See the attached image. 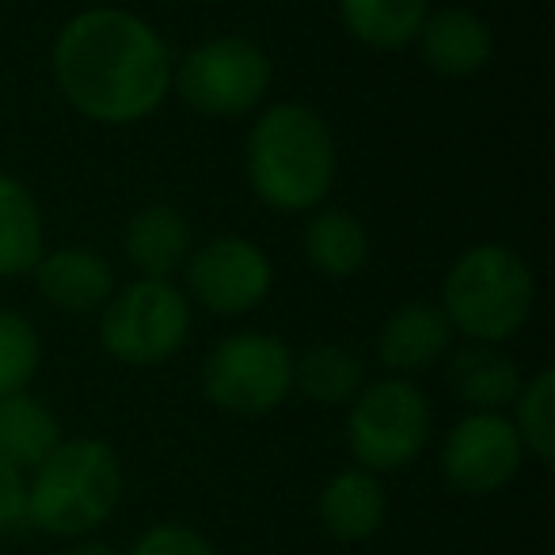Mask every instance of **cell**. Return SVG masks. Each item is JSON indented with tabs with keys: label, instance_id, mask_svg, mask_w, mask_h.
I'll return each mask as SVG.
<instances>
[{
	"label": "cell",
	"instance_id": "1",
	"mask_svg": "<svg viewBox=\"0 0 555 555\" xmlns=\"http://www.w3.org/2000/svg\"><path fill=\"white\" fill-rule=\"evenodd\" d=\"M54 73L65 100L103 126L153 115L171 85L160 35L122 9H92L69 20L54 42Z\"/></svg>",
	"mask_w": 555,
	"mask_h": 555
},
{
	"label": "cell",
	"instance_id": "2",
	"mask_svg": "<svg viewBox=\"0 0 555 555\" xmlns=\"http://www.w3.org/2000/svg\"><path fill=\"white\" fill-rule=\"evenodd\" d=\"M247 176L267 206L301 214L327 198L335 183V141L317 111L278 103L247 138Z\"/></svg>",
	"mask_w": 555,
	"mask_h": 555
},
{
	"label": "cell",
	"instance_id": "3",
	"mask_svg": "<svg viewBox=\"0 0 555 555\" xmlns=\"http://www.w3.org/2000/svg\"><path fill=\"white\" fill-rule=\"evenodd\" d=\"M122 499V464L100 438L62 441L27 483V525L80 540L100 529Z\"/></svg>",
	"mask_w": 555,
	"mask_h": 555
},
{
	"label": "cell",
	"instance_id": "4",
	"mask_svg": "<svg viewBox=\"0 0 555 555\" xmlns=\"http://www.w3.org/2000/svg\"><path fill=\"white\" fill-rule=\"evenodd\" d=\"M537 282L521 255L499 244H479L453 262L446 278V317L453 332L476 343H502L521 332L532 312Z\"/></svg>",
	"mask_w": 555,
	"mask_h": 555
},
{
	"label": "cell",
	"instance_id": "5",
	"mask_svg": "<svg viewBox=\"0 0 555 555\" xmlns=\"http://www.w3.org/2000/svg\"><path fill=\"white\" fill-rule=\"evenodd\" d=\"M350 453L365 472H400L430 441V403L411 380H380L354 396L347 423Z\"/></svg>",
	"mask_w": 555,
	"mask_h": 555
},
{
	"label": "cell",
	"instance_id": "6",
	"mask_svg": "<svg viewBox=\"0 0 555 555\" xmlns=\"http://www.w3.org/2000/svg\"><path fill=\"white\" fill-rule=\"evenodd\" d=\"M202 388L229 415H267L294 388V354L274 335H229L209 350Z\"/></svg>",
	"mask_w": 555,
	"mask_h": 555
},
{
	"label": "cell",
	"instance_id": "7",
	"mask_svg": "<svg viewBox=\"0 0 555 555\" xmlns=\"http://www.w3.org/2000/svg\"><path fill=\"white\" fill-rule=\"evenodd\" d=\"M191 305L171 282L141 278L103 305V347L126 365H160L183 347Z\"/></svg>",
	"mask_w": 555,
	"mask_h": 555
},
{
	"label": "cell",
	"instance_id": "8",
	"mask_svg": "<svg viewBox=\"0 0 555 555\" xmlns=\"http://www.w3.org/2000/svg\"><path fill=\"white\" fill-rule=\"evenodd\" d=\"M176 88L194 111L232 118L251 111L270 88V62L247 39H214L183 57Z\"/></svg>",
	"mask_w": 555,
	"mask_h": 555
},
{
	"label": "cell",
	"instance_id": "9",
	"mask_svg": "<svg viewBox=\"0 0 555 555\" xmlns=\"http://www.w3.org/2000/svg\"><path fill=\"white\" fill-rule=\"evenodd\" d=\"M521 461V438H517L514 423L502 418L499 411H476V415L461 418L441 446V472L464 494L502 491L517 476Z\"/></svg>",
	"mask_w": 555,
	"mask_h": 555
},
{
	"label": "cell",
	"instance_id": "10",
	"mask_svg": "<svg viewBox=\"0 0 555 555\" xmlns=\"http://www.w3.org/2000/svg\"><path fill=\"white\" fill-rule=\"evenodd\" d=\"M191 294L217 317H244L270 294V262L251 240L217 236L191 255Z\"/></svg>",
	"mask_w": 555,
	"mask_h": 555
},
{
	"label": "cell",
	"instance_id": "11",
	"mask_svg": "<svg viewBox=\"0 0 555 555\" xmlns=\"http://www.w3.org/2000/svg\"><path fill=\"white\" fill-rule=\"evenodd\" d=\"M39 289L54 309L85 317L100 312L115 297V270L103 255L85 251V247H62L54 255H42L39 267Z\"/></svg>",
	"mask_w": 555,
	"mask_h": 555
},
{
	"label": "cell",
	"instance_id": "12",
	"mask_svg": "<svg viewBox=\"0 0 555 555\" xmlns=\"http://www.w3.org/2000/svg\"><path fill=\"white\" fill-rule=\"evenodd\" d=\"M317 509L327 537L343 540V544H358V540H370L385 525L388 499L373 472L350 468L327 479V487L320 491Z\"/></svg>",
	"mask_w": 555,
	"mask_h": 555
},
{
	"label": "cell",
	"instance_id": "13",
	"mask_svg": "<svg viewBox=\"0 0 555 555\" xmlns=\"http://www.w3.org/2000/svg\"><path fill=\"white\" fill-rule=\"evenodd\" d=\"M449 343H453V324H449L446 312L434 309V305H403L380 327L377 354L388 370L418 373L438 358H446Z\"/></svg>",
	"mask_w": 555,
	"mask_h": 555
},
{
	"label": "cell",
	"instance_id": "14",
	"mask_svg": "<svg viewBox=\"0 0 555 555\" xmlns=\"http://www.w3.org/2000/svg\"><path fill=\"white\" fill-rule=\"evenodd\" d=\"M126 259L141 278L168 282L191 259V224L176 206H145L126 224Z\"/></svg>",
	"mask_w": 555,
	"mask_h": 555
},
{
	"label": "cell",
	"instance_id": "15",
	"mask_svg": "<svg viewBox=\"0 0 555 555\" xmlns=\"http://www.w3.org/2000/svg\"><path fill=\"white\" fill-rule=\"evenodd\" d=\"M418 39H423L426 65L446 77H472L491 57V31L468 9H441L426 16Z\"/></svg>",
	"mask_w": 555,
	"mask_h": 555
},
{
	"label": "cell",
	"instance_id": "16",
	"mask_svg": "<svg viewBox=\"0 0 555 555\" xmlns=\"http://www.w3.org/2000/svg\"><path fill=\"white\" fill-rule=\"evenodd\" d=\"M62 446L57 415L42 400L27 392L0 396V461L24 468H39Z\"/></svg>",
	"mask_w": 555,
	"mask_h": 555
},
{
	"label": "cell",
	"instance_id": "17",
	"mask_svg": "<svg viewBox=\"0 0 555 555\" xmlns=\"http://www.w3.org/2000/svg\"><path fill=\"white\" fill-rule=\"evenodd\" d=\"M449 380H453V392L476 411H499L521 392V373L514 358L494 350L491 343L461 350L449 365Z\"/></svg>",
	"mask_w": 555,
	"mask_h": 555
},
{
	"label": "cell",
	"instance_id": "18",
	"mask_svg": "<svg viewBox=\"0 0 555 555\" xmlns=\"http://www.w3.org/2000/svg\"><path fill=\"white\" fill-rule=\"evenodd\" d=\"M42 259V214L20 179L0 176V278H20Z\"/></svg>",
	"mask_w": 555,
	"mask_h": 555
},
{
	"label": "cell",
	"instance_id": "19",
	"mask_svg": "<svg viewBox=\"0 0 555 555\" xmlns=\"http://www.w3.org/2000/svg\"><path fill=\"white\" fill-rule=\"evenodd\" d=\"M305 251L327 278H350L370 259V232L347 209H324L305 229Z\"/></svg>",
	"mask_w": 555,
	"mask_h": 555
},
{
	"label": "cell",
	"instance_id": "20",
	"mask_svg": "<svg viewBox=\"0 0 555 555\" xmlns=\"http://www.w3.org/2000/svg\"><path fill=\"white\" fill-rule=\"evenodd\" d=\"M350 35L373 50H400L418 39L426 24V0H339Z\"/></svg>",
	"mask_w": 555,
	"mask_h": 555
},
{
	"label": "cell",
	"instance_id": "21",
	"mask_svg": "<svg viewBox=\"0 0 555 555\" xmlns=\"http://www.w3.org/2000/svg\"><path fill=\"white\" fill-rule=\"evenodd\" d=\"M294 385L317 403H347L362 392V362L347 347H312L294 362Z\"/></svg>",
	"mask_w": 555,
	"mask_h": 555
},
{
	"label": "cell",
	"instance_id": "22",
	"mask_svg": "<svg viewBox=\"0 0 555 555\" xmlns=\"http://www.w3.org/2000/svg\"><path fill=\"white\" fill-rule=\"evenodd\" d=\"M517 418L514 430L521 438V449L532 453L540 464H552L555 453V373L544 370L532 385H521L517 392Z\"/></svg>",
	"mask_w": 555,
	"mask_h": 555
},
{
	"label": "cell",
	"instance_id": "23",
	"mask_svg": "<svg viewBox=\"0 0 555 555\" xmlns=\"http://www.w3.org/2000/svg\"><path fill=\"white\" fill-rule=\"evenodd\" d=\"M39 373V335L20 312L0 309V396L24 392Z\"/></svg>",
	"mask_w": 555,
	"mask_h": 555
},
{
	"label": "cell",
	"instance_id": "24",
	"mask_svg": "<svg viewBox=\"0 0 555 555\" xmlns=\"http://www.w3.org/2000/svg\"><path fill=\"white\" fill-rule=\"evenodd\" d=\"M130 555H217V547L191 525H153L141 532Z\"/></svg>",
	"mask_w": 555,
	"mask_h": 555
},
{
	"label": "cell",
	"instance_id": "25",
	"mask_svg": "<svg viewBox=\"0 0 555 555\" xmlns=\"http://www.w3.org/2000/svg\"><path fill=\"white\" fill-rule=\"evenodd\" d=\"M27 525V479L16 464L0 461V532H16Z\"/></svg>",
	"mask_w": 555,
	"mask_h": 555
},
{
	"label": "cell",
	"instance_id": "26",
	"mask_svg": "<svg viewBox=\"0 0 555 555\" xmlns=\"http://www.w3.org/2000/svg\"><path fill=\"white\" fill-rule=\"evenodd\" d=\"M65 555H118V552L111 544H103V540H85V544L69 547Z\"/></svg>",
	"mask_w": 555,
	"mask_h": 555
}]
</instances>
